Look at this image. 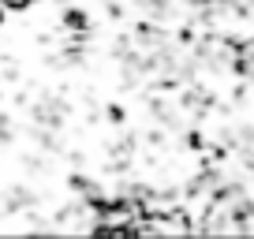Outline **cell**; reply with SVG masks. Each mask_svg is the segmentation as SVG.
Here are the masks:
<instances>
[{"mask_svg":"<svg viewBox=\"0 0 254 239\" xmlns=\"http://www.w3.org/2000/svg\"><path fill=\"white\" fill-rule=\"evenodd\" d=\"M4 8H26V4H34V0H0Z\"/></svg>","mask_w":254,"mask_h":239,"instance_id":"1","label":"cell"}]
</instances>
